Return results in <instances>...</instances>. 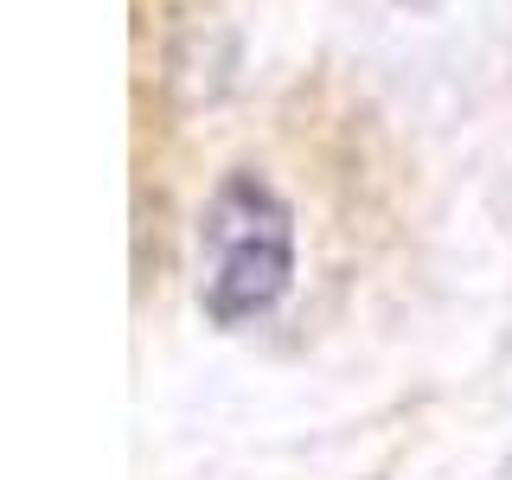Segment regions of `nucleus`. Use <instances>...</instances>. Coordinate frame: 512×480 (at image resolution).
I'll list each match as a JSON object with an SVG mask.
<instances>
[{"mask_svg": "<svg viewBox=\"0 0 512 480\" xmlns=\"http://www.w3.org/2000/svg\"><path fill=\"white\" fill-rule=\"evenodd\" d=\"M205 250V314L218 327H244L288 295L295 276V224L288 205L256 173H231L199 224Z\"/></svg>", "mask_w": 512, "mask_h": 480, "instance_id": "1", "label": "nucleus"}]
</instances>
